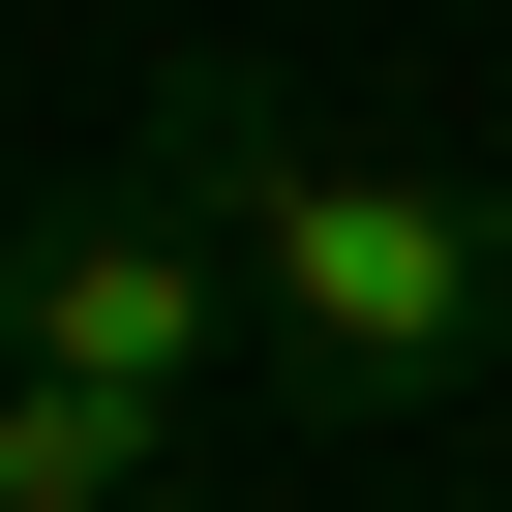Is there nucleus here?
Returning <instances> with one entry per match:
<instances>
[{
	"instance_id": "1",
	"label": "nucleus",
	"mask_w": 512,
	"mask_h": 512,
	"mask_svg": "<svg viewBox=\"0 0 512 512\" xmlns=\"http://www.w3.org/2000/svg\"><path fill=\"white\" fill-rule=\"evenodd\" d=\"M121 181H181V211L241 241V332H272V362H302L332 422H452V392L512 362V181L332 151V121H272L241 61H181Z\"/></svg>"
},
{
	"instance_id": "2",
	"label": "nucleus",
	"mask_w": 512,
	"mask_h": 512,
	"mask_svg": "<svg viewBox=\"0 0 512 512\" xmlns=\"http://www.w3.org/2000/svg\"><path fill=\"white\" fill-rule=\"evenodd\" d=\"M0 362H61V392H211L241 362V241L181 211V181H91V211H31V272H0Z\"/></svg>"
},
{
	"instance_id": "3",
	"label": "nucleus",
	"mask_w": 512,
	"mask_h": 512,
	"mask_svg": "<svg viewBox=\"0 0 512 512\" xmlns=\"http://www.w3.org/2000/svg\"><path fill=\"white\" fill-rule=\"evenodd\" d=\"M181 482V422L151 392H61V362H0V512H151Z\"/></svg>"
}]
</instances>
